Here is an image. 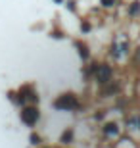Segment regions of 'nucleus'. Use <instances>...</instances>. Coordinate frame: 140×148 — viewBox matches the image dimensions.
Masks as SVG:
<instances>
[{
  "mask_svg": "<svg viewBox=\"0 0 140 148\" xmlns=\"http://www.w3.org/2000/svg\"><path fill=\"white\" fill-rule=\"evenodd\" d=\"M75 106H77V98L73 94H64L54 102V108H58V110H73Z\"/></svg>",
  "mask_w": 140,
  "mask_h": 148,
  "instance_id": "1",
  "label": "nucleus"
},
{
  "mask_svg": "<svg viewBox=\"0 0 140 148\" xmlns=\"http://www.w3.org/2000/svg\"><path fill=\"white\" fill-rule=\"evenodd\" d=\"M21 119H23V123H27V125H35V123L38 121V110H37V108H33V106L23 108Z\"/></svg>",
  "mask_w": 140,
  "mask_h": 148,
  "instance_id": "2",
  "label": "nucleus"
},
{
  "mask_svg": "<svg viewBox=\"0 0 140 148\" xmlns=\"http://www.w3.org/2000/svg\"><path fill=\"white\" fill-rule=\"evenodd\" d=\"M96 77H98V81H102V83L109 81V77H111V69H109L108 66H98Z\"/></svg>",
  "mask_w": 140,
  "mask_h": 148,
  "instance_id": "3",
  "label": "nucleus"
},
{
  "mask_svg": "<svg viewBox=\"0 0 140 148\" xmlns=\"http://www.w3.org/2000/svg\"><path fill=\"white\" fill-rule=\"evenodd\" d=\"M104 133H106V137H115V135L119 133V129H117L115 123H108V125L104 127Z\"/></svg>",
  "mask_w": 140,
  "mask_h": 148,
  "instance_id": "4",
  "label": "nucleus"
},
{
  "mask_svg": "<svg viewBox=\"0 0 140 148\" xmlns=\"http://www.w3.org/2000/svg\"><path fill=\"white\" fill-rule=\"evenodd\" d=\"M75 46H77L79 50H81V58H85V60H86V56H88V52H86V46L81 42V40H77V42H75Z\"/></svg>",
  "mask_w": 140,
  "mask_h": 148,
  "instance_id": "5",
  "label": "nucleus"
},
{
  "mask_svg": "<svg viewBox=\"0 0 140 148\" xmlns=\"http://www.w3.org/2000/svg\"><path fill=\"white\" fill-rule=\"evenodd\" d=\"M138 12H140V6L132 4V8H130V16H135V14H138Z\"/></svg>",
  "mask_w": 140,
  "mask_h": 148,
  "instance_id": "6",
  "label": "nucleus"
},
{
  "mask_svg": "<svg viewBox=\"0 0 140 148\" xmlns=\"http://www.w3.org/2000/svg\"><path fill=\"white\" fill-rule=\"evenodd\" d=\"M69 140H71V131H67L64 135V143H69Z\"/></svg>",
  "mask_w": 140,
  "mask_h": 148,
  "instance_id": "7",
  "label": "nucleus"
},
{
  "mask_svg": "<svg viewBox=\"0 0 140 148\" xmlns=\"http://www.w3.org/2000/svg\"><path fill=\"white\" fill-rule=\"evenodd\" d=\"M102 4L104 6H113V4H115V0H102Z\"/></svg>",
  "mask_w": 140,
  "mask_h": 148,
  "instance_id": "8",
  "label": "nucleus"
},
{
  "mask_svg": "<svg viewBox=\"0 0 140 148\" xmlns=\"http://www.w3.org/2000/svg\"><path fill=\"white\" fill-rule=\"evenodd\" d=\"M31 140H33V144H38V143H40V138H38V135H33V137H31Z\"/></svg>",
  "mask_w": 140,
  "mask_h": 148,
  "instance_id": "9",
  "label": "nucleus"
}]
</instances>
